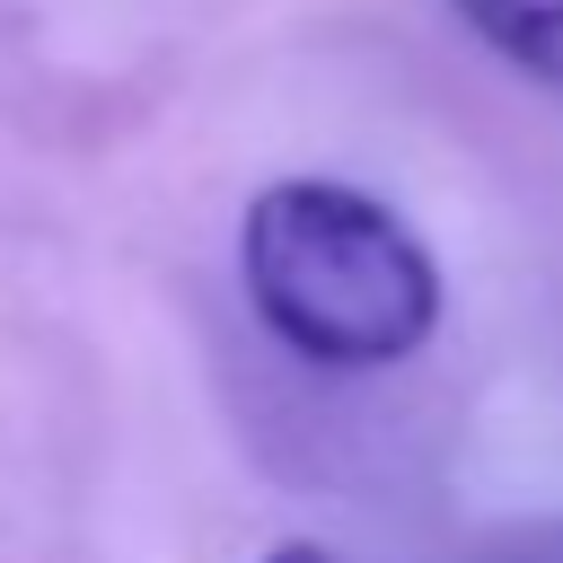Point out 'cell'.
<instances>
[{
  "label": "cell",
  "mask_w": 563,
  "mask_h": 563,
  "mask_svg": "<svg viewBox=\"0 0 563 563\" xmlns=\"http://www.w3.org/2000/svg\"><path fill=\"white\" fill-rule=\"evenodd\" d=\"M264 563H325V554H317V545H273Z\"/></svg>",
  "instance_id": "3"
},
{
  "label": "cell",
  "mask_w": 563,
  "mask_h": 563,
  "mask_svg": "<svg viewBox=\"0 0 563 563\" xmlns=\"http://www.w3.org/2000/svg\"><path fill=\"white\" fill-rule=\"evenodd\" d=\"M255 325L317 369H396L440 334L431 246L343 176H282L238 220Z\"/></svg>",
  "instance_id": "1"
},
{
  "label": "cell",
  "mask_w": 563,
  "mask_h": 563,
  "mask_svg": "<svg viewBox=\"0 0 563 563\" xmlns=\"http://www.w3.org/2000/svg\"><path fill=\"white\" fill-rule=\"evenodd\" d=\"M449 9H457L510 70L563 88V0H449Z\"/></svg>",
  "instance_id": "2"
}]
</instances>
